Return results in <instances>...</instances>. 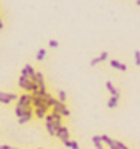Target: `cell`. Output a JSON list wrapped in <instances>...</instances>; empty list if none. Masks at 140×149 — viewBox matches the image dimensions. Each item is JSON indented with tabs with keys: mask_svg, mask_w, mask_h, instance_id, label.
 Segmentation results:
<instances>
[{
	"mask_svg": "<svg viewBox=\"0 0 140 149\" xmlns=\"http://www.w3.org/2000/svg\"><path fill=\"white\" fill-rule=\"evenodd\" d=\"M19 86L22 88V89H25V91H29L31 94H34V92L38 91V85L32 83L29 77H23V75L19 77Z\"/></svg>",
	"mask_w": 140,
	"mask_h": 149,
	"instance_id": "6da1fadb",
	"label": "cell"
},
{
	"mask_svg": "<svg viewBox=\"0 0 140 149\" xmlns=\"http://www.w3.org/2000/svg\"><path fill=\"white\" fill-rule=\"evenodd\" d=\"M15 108H20L23 111H28V109L32 108V94H22L17 100V106Z\"/></svg>",
	"mask_w": 140,
	"mask_h": 149,
	"instance_id": "7a4b0ae2",
	"label": "cell"
},
{
	"mask_svg": "<svg viewBox=\"0 0 140 149\" xmlns=\"http://www.w3.org/2000/svg\"><path fill=\"white\" fill-rule=\"evenodd\" d=\"M52 111L59 112L62 117H69V115H71V111L68 109V106H66V103H62L59 100H55V104H54Z\"/></svg>",
	"mask_w": 140,
	"mask_h": 149,
	"instance_id": "3957f363",
	"label": "cell"
},
{
	"mask_svg": "<svg viewBox=\"0 0 140 149\" xmlns=\"http://www.w3.org/2000/svg\"><path fill=\"white\" fill-rule=\"evenodd\" d=\"M32 106L36 108H43V109H49L48 103H46V97H38V95H32Z\"/></svg>",
	"mask_w": 140,
	"mask_h": 149,
	"instance_id": "277c9868",
	"label": "cell"
},
{
	"mask_svg": "<svg viewBox=\"0 0 140 149\" xmlns=\"http://www.w3.org/2000/svg\"><path fill=\"white\" fill-rule=\"evenodd\" d=\"M13 100H17V95H15V94H9V92H2L0 91V103L8 104Z\"/></svg>",
	"mask_w": 140,
	"mask_h": 149,
	"instance_id": "5b68a950",
	"label": "cell"
},
{
	"mask_svg": "<svg viewBox=\"0 0 140 149\" xmlns=\"http://www.w3.org/2000/svg\"><path fill=\"white\" fill-rule=\"evenodd\" d=\"M55 137H59L62 141L69 140V129L66 128V126H62V128H60L57 132H55Z\"/></svg>",
	"mask_w": 140,
	"mask_h": 149,
	"instance_id": "8992f818",
	"label": "cell"
},
{
	"mask_svg": "<svg viewBox=\"0 0 140 149\" xmlns=\"http://www.w3.org/2000/svg\"><path fill=\"white\" fill-rule=\"evenodd\" d=\"M31 81H32V83H37V85H38V89L45 88V79H43V74H42V72H36L34 77H31Z\"/></svg>",
	"mask_w": 140,
	"mask_h": 149,
	"instance_id": "52a82bcc",
	"label": "cell"
},
{
	"mask_svg": "<svg viewBox=\"0 0 140 149\" xmlns=\"http://www.w3.org/2000/svg\"><path fill=\"white\" fill-rule=\"evenodd\" d=\"M100 140H102V143H106L109 149H117V146H116V140H113L109 135H106V134L100 135Z\"/></svg>",
	"mask_w": 140,
	"mask_h": 149,
	"instance_id": "ba28073f",
	"label": "cell"
},
{
	"mask_svg": "<svg viewBox=\"0 0 140 149\" xmlns=\"http://www.w3.org/2000/svg\"><path fill=\"white\" fill-rule=\"evenodd\" d=\"M20 75H23V77H34L36 75V71H34V68H32L31 65H25V68L22 69V74Z\"/></svg>",
	"mask_w": 140,
	"mask_h": 149,
	"instance_id": "9c48e42d",
	"label": "cell"
},
{
	"mask_svg": "<svg viewBox=\"0 0 140 149\" xmlns=\"http://www.w3.org/2000/svg\"><path fill=\"white\" fill-rule=\"evenodd\" d=\"M32 114H34V109H32V108H31V109H28V111L23 114V117H20V118H19V123H20V125L28 123V121L32 118Z\"/></svg>",
	"mask_w": 140,
	"mask_h": 149,
	"instance_id": "30bf717a",
	"label": "cell"
},
{
	"mask_svg": "<svg viewBox=\"0 0 140 149\" xmlns=\"http://www.w3.org/2000/svg\"><path fill=\"white\" fill-rule=\"evenodd\" d=\"M106 89H108L111 92V95L113 97H117V98H120V91L117 89V88L111 83V81H106Z\"/></svg>",
	"mask_w": 140,
	"mask_h": 149,
	"instance_id": "8fae6325",
	"label": "cell"
},
{
	"mask_svg": "<svg viewBox=\"0 0 140 149\" xmlns=\"http://www.w3.org/2000/svg\"><path fill=\"white\" fill-rule=\"evenodd\" d=\"M108 56H109V54L106 52V51H103V52L100 54L99 57H96V58H92V60H91V66H96V65H99L100 62H103V60H106V58H108Z\"/></svg>",
	"mask_w": 140,
	"mask_h": 149,
	"instance_id": "7c38bea8",
	"label": "cell"
},
{
	"mask_svg": "<svg viewBox=\"0 0 140 149\" xmlns=\"http://www.w3.org/2000/svg\"><path fill=\"white\" fill-rule=\"evenodd\" d=\"M109 65L113 66L114 69L123 71V72H125V71H128V66H126V65H123V63H120V62H117V60H111V62H109Z\"/></svg>",
	"mask_w": 140,
	"mask_h": 149,
	"instance_id": "4fadbf2b",
	"label": "cell"
},
{
	"mask_svg": "<svg viewBox=\"0 0 140 149\" xmlns=\"http://www.w3.org/2000/svg\"><path fill=\"white\" fill-rule=\"evenodd\" d=\"M34 115H36V117L37 118H45V117H46V115H48V109H43V108H36L34 109Z\"/></svg>",
	"mask_w": 140,
	"mask_h": 149,
	"instance_id": "5bb4252c",
	"label": "cell"
},
{
	"mask_svg": "<svg viewBox=\"0 0 140 149\" xmlns=\"http://www.w3.org/2000/svg\"><path fill=\"white\" fill-rule=\"evenodd\" d=\"M63 145L66 148H71V149H80L79 143H77L76 140H66V141H63Z\"/></svg>",
	"mask_w": 140,
	"mask_h": 149,
	"instance_id": "9a60e30c",
	"label": "cell"
},
{
	"mask_svg": "<svg viewBox=\"0 0 140 149\" xmlns=\"http://www.w3.org/2000/svg\"><path fill=\"white\" fill-rule=\"evenodd\" d=\"M91 140H92V143H94V146H96V149H103L102 140H100V135H94Z\"/></svg>",
	"mask_w": 140,
	"mask_h": 149,
	"instance_id": "2e32d148",
	"label": "cell"
},
{
	"mask_svg": "<svg viewBox=\"0 0 140 149\" xmlns=\"http://www.w3.org/2000/svg\"><path fill=\"white\" fill-rule=\"evenodd\" d=\"M117 104H119V98L111 95V98L108 100V108L109 109H114V108H117Z\"/></svg>",
	"mask_w": 140,
	"mask_h": 149,
	"instance_id": "e0dca14e",
	"label": "cell"
},
{
	"mask_svg": "<svg viewBox=\"0 0 140 149\" xmlns=\"http://www.w3.org/2000/svg\"><path fill=\"white\" fill-rule=\"evenodd\" d=\"M46 129L49 135H55V128H54V121H46Z\"/></svg>",
	"mask_w": 140,
	"mask_h": 149,
	"instance_id": "ac0fdd59",
	"label": "cell"
},
{
	"mask_svg": "<svg viewBox=\"0 0 140 149\" xmlns=\"http://www.w3.org/2000/svg\"><path fill=\"white\" fill-rule=\"evenodd\" d=\"M55 100H57V98H54L52 95H49V94H48V97H46V103H48V108H54V104H55Z\"/></svg>",
	"mask_w": 140,
	"mask_h": 149,
	"instance_id": "d6986e66",
	"label": "cell"
},
{
	"mask_svg": "<svg viewBox=\"0 0 140 149\" xmlns=\"http://www.w3.org/2000/svg\"><path fill=\"white\" fill-rule=\"evenodd\" d=\"M51 115H52V120H54V121H57V123H62V118H63V117H62L59 112L51 111Z\"/></svg>",
	"mask_w": 140,
	"mask_h": 149,
	"instance_id": "ffe728a7",
	"label": "cell"
},
{
	"mask_svg": "<svg viewBox=\"0 0 140 149\" xmlns=\"http://www.w3.org/2000/svg\"><path fill=\"white\" fill-rule=\"evenodd\" d=\"M59 102H62V103H66V92L65 91H59V98H57Z\"/></svg>",
	"mask_w": 140,
	"mask_h": 149,
	"instance_id": "44dd1931",
	"label": "cell"
},
{
	"mask_svg": "<svg viewBox=\"0 0 140 149\" xmlns=\"http://www.w3.org/2000/svg\"><path fill=\"white\" fill-rule=\"evenodd\" d=\"M134 62H136L137 66H140V51H134Z\"/></svg>",
	"mask_w": 140,
	"mask_h": 149,
	"instance_id": "7402d4cb",
	"label": "cell"
},
{
	"mask_svg": "<svg viewBox=\"0 0 140 149\" xmlns=\"http://www.w3.org/2000/svg\"><path fill=\"white\" fill-rule=\"evenodd\" d=\"M45 56H46V51H45V49H38V52H37V60H43Z\"/></svg>",
	"mask_w": 140,
	"mask_h": 149,
	"instance_id": "603a6c76",
	"label": "cell"
},
{
	"mask_svg": "<svg viewBox=\"0 0 140 149\" xmlns=\"http://www.w3.org/2000/svg\"><path fill=\"white\" fill-rule=\"evenodd\" d=\"M49 46H51V48H57L59 46V42L57 40H49Z\"/></svg>",
	"mask_w": 140,
	"mask_h": 149,
	"instance_id": "cb8c5ba5",
	"label": "cell"
},
{
	"mask_svg": "<svg viewBox=\"0 0 140 149\" xmlns=\"http://www.w3.org/2000/svg\"><path fill=\"white\" fill-rule=\"evenodd\" d=\"M0 29H3V23H2V20H0Z\"/></svg>",
	"mask_w": 140,
	"mask_h": 149,
	"instance_id": "d4e9b609",
	"label": "cell"
},
{
	"mask_svg": "<svg viewBox=\"0 0 140 149\" xmlns=\"http://www.w3.org/2000/svg\"><path fill=\"white\" fill-rule=\"evenodd\" d=\"M136 5H137V6H140V0H137V2H136Z\"/></svg>",
	"mask_w": 140,
	"mask_h": 149,
	"instance_id": "484cf974",
	"label": "cell"
},
{
	"mask_svg": "<svg viewBox=\"0 0 140 149\" xmlns=\"http://www.w3.org/2000/svg\"><path fill=\"white\" fill-rule=\"evenodd\" d=\"M0 149H3V148H2V146H0Z\"/></svg>",
	"mask_w": 140,
	"mask_h": 149,
	"instance_id": "4316f807",
	"label": "cell"
},
{
	"mask_svg": "<svg viewBox=\"0 0 140 149\" xmlns=\"http://www.w3.org/2000/svg\"><path fill=\"white\" fill-rule=\"evenodd\" d=\"M38 149H42V148H38Z\"/></svg>",
	"mask_w": 140,
	"mask_h": 149,
	"instance_id": "83f0119b",
	"label": "cell"
}]
</instances>
